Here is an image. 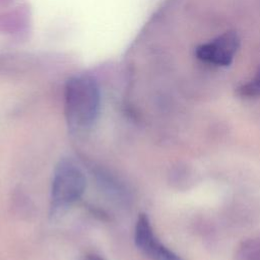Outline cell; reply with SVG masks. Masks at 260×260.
I'll list each match as a JSON object with an SVG mask.
<instances>
[{"label":"cell","mask_w":260,"mask_h":260,"mask_svg":"<svg viewBox=\"0 0 260 260\" xmlns=\"http://www.w3.org/2000/svg\"><path fill=\"white\" fill-rule=\"evenodd\" d=\"M101 109V93L96 81L80 74L68 79L65 86V117L72 133H85L95 124Z\"/></svg>","instance_id":"6da1fadb"},{"label":"cell","mask_w":260,"mask_h":260,"mask_svg":"<svg viewBox=\"0 0 260 260\" xmlns=\"http://www.w3.org/2000/svg\"><path fill=\"white\" fill-rule=\"evenodd\" d=\"M86 188L82 170L72 160L63 158L55 167L51 187V212L60 215L77 202Z\"/></svg>","instance_id":"7a4b0ae2"},{"label":"cell","mask_w":260,"mask_h":260,"mask_svg":"<svg viewBox=\"0 0 260 260\" xmlns=\"http://www.w3.org/2000/svg\"><path fill=\"white\" fill-rule=\"evenodd\" d=\"M240 47V39L235 31H225L217 38L196 48V57L216 66L230 65Z\"/></svg>","instance_id":"3957f363"},{"label":"cell","mask_w":260,"mask_h":260,"mask_svg":"<svg viewBox=\"0 0 260 260\" xmlns=\"http://www.w3.org/2000/svg\"><path fill=\"white\" fill-rule=\"evenodd\" d=\"M135 246L152 260H183L178 254L165 246L155 236L150 219L140 213L134 230Z\"/></svg>","instance_id":"277c9868"},{"label":"cell","mask_w":260,"mask_h":260,"mask_svg":"<svg viewBox=\"0 0 260 260\" xmlns=\"http://www.w3.org/2000/svg\"><path fill=\"white\" fill-rule=\"evenodd\" d=\"M236 260H260V238L242 242L236 252Z\"/></svg>","instance_id":"5b68a950"},{"label":"cell","mask_w":260,"mask_h":260,"mask_svg":"<svg viewBox=\"0 0 260 260\" xmlns=\"http://www.w3.org/2000/svg\"><path fill=\"white\" fill-rule=\"evenodd\" d=\"M237 94L243 99H255L260 96V68L250 80L238 86Z\"/></svg>","instance_id":"8992f818"},{"label":"cell","mask_w":260,"mask_h":260,"mask_svg":"<svg viewBox=\"0 0 260 260\" xmlns=\"http://www.w3.org/2000/svg\"><path fill=\"white\" fill-rule=\"evenodd\" d=\"M85 260H105L102 256L96 255V254H89L86 256Z\"/></svg>","instance_id":"52a82bcc"}]
</instances>
